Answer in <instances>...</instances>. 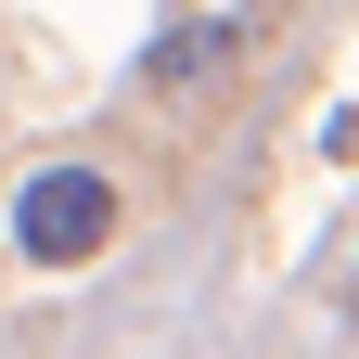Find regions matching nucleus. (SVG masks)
<instances>
[{
    "instance_id": "nucleus-1",
    "label": "nucleus",
    "mask_w": 359,
    "mask_h": 359,
    "mask_svg": "<svg viewBox=\"0 0 359 359\" xmlns=\"http://www.w3.org/2000/svg\"><path fill=\"white\" fill-rule=\"evenodd\" d=\"M13 244L39 269H90V257L116 244V180L103 167H39L26 193H13Z\"/></svg>"
},
{
    "instance_id": "nucleus-2",
    "label": "nucleus",
    "mask_w": 359,
    "mask_h": 359,
    "mask_svg": "<svg viewBox=\"0 0 359 359\" xmlns=\"http://www.w3.org/2000/svg\"><path fill=\"white\" fill-rule=\"evenodd\" d=\"M257 52V0H205V13H180L154 26V52H142V90H167V103H193V90H218Z\"/></svg>"
},
{
    "instance_id": "nucleus-3",
    "label": "nucleus",
    "mask_w": 359,
    "mask_h": 359,
    "mask_svg": "<svg viewBox=\"0 0 359 359\" xmlns=\"http://www.w3.org/2000/svg\"><path fill=\"white\" fill-rule=\"evenodd\" d=\"M346 321H359V283H346Z\"/></svg>"
}]
</instances>
